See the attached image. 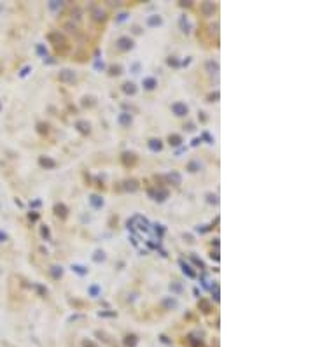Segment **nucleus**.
I'll return each instance as SVG.
<instances>
[{"mask_svg":"<svg viewBox=\"0 0 315 347\" xmlns=\"http://www.w3.org/2000/svg\"><path fill=\"white\" fill-rule=\"evenodd\" d=\"M49 42L54 46V49L60 53V55H63V53H67L68 51V42H67V39H65V35L63 34H60V32H51L47 35Z\"/></svg>","mask_w":315,"mask_h":347,"instance_id":"1","label":"nucleus"},{"mask_svg":"<svg viewBox=\"0 0 315 347\" xmlns=\"http://www.w3.org/2000/svg\"><path fill=\"white\" fill-rule=\"evenodd\" d=\"M149 197H152L156 202H165V200L168 198V189H163V188H159V189H149Z\"/></svg>","mask_w":315,"mask_h":347,"instance_id":"2","label":"nucleus"},{"mask_svg":"<svg viewBox=\"0 0 315 347\" xmlns=\"http://www.w3.org/2000/svg\"><path fill=\"white\" fill-rule=\"evenodd\" d=\"M172 112L175 114V116H179V118H182V116H187L189 109L186 104H182V102H175L173 105H172Z\"/></svg>","mask_w":315,"mask_h":347,"instance_id":"3","label":"nucleus"},{"mask_svg":"<svg viewBox=\"0 0 315 347\" xmlns=\"http://www.w3.org/2000/svg\"><path fill=\"white\" fill-rule=\"evenodd\" d=\"M116 46H117L121 51H130V49H133V41L130 37H119Z\"/></svg>","mask_w":315,"mask_h":347,"instance_id":"4","label":"nucleus"},{"mask_svg":"<svg viewBox=\"0 0 315 347\" xmlns=\"http://www.w3.org/2000/svg\"><path fill=\"white\" fill-rule=\"evenodd\" d=\"M121 160H123V163H124L126 167H133L135 163H137V154L133 153V151H124L123 153V156H121Z\"/></svg>","mask_w":315,"mask_h":347,"instance_id":"5","label":"nucleus"},{"mask_svg":"<svg viewBox=\"0 0 315 347\" xmlns=\"http://www.w3.org/2000/svg\"><path fill=\"white\" fill-rule=\"evenodd\" d=\"M163 179L166 181L168 184H173V186H179L182 182V175L179 174V172H170V174H166Z\"/></svg>","mask_w":315,"mask_h":347,"instance_id":"6","label":"nucleus"},{"mask_svg":"<svg viewBox=\"0 0 315 347\" xmlns=\"http://www.w3.org/2000/svg\"><path fill=\"white\" fill-rule=\"evenodd\" d=\"M58 77H60V81H61V83H74V81H75V72L65 69V70L60 72V76H58Z\"/></svg>","mask_w":315,"mask_h":347,"instance_id":"7","label":"nucleus"},{"mask_svg":"<svg viewBox=\"0 0 315 347\" xmlns=\"http://www.w3.org/2000/svg\"><path fill=\"white\" fill-rule=\"evenodd\" d=\"M121 188H123L124 191L133 193V191H137V189H138V181H137V179H126Z\"/></svg>","mask_w":315,"mask_h":347,"instance_id":"8","label":"nucleus"},{"mask_svg":"<svg viewBox=\"0 0 315 347\" xmlns=\"http://www.w3.org/2000/svg\"><path fill=\"white\" fill-rule=\"evenodd\" d=\"M39 165H40L42 168L51 170V168H54L56 167V161L53 160V158H49V156H40V158H39Z\"/></svg>","mask_w":315,"mask_h":347,"instance_id":"9","label":"nucleus"},{"mask_svg":"<svg viewBox=\"0 0 315 347\" xmlns=\"http://www.w3.org/2000/svg\"><path fill=\"white\" fill-rule=\"evenodd\" d=\"M53 211H54V214L60 218V219H65V218L68 216V209H67V205H65V204H56Z\"/></svg>","mask_w":315,"mask_h":347,"instance_id":"10","label":"nucleus"},{"mask_svg":"<svg viewBox=\"0 0 315 347\" xmlns=\"http://www.w3.org/2000/svg\"><path fill=\"white\" fill-rule=\"evenodd\" d=\"M75 128L79 130V133H82V135H88L91 132V125L88 123V121H84V119H79L75 123Z\"/></svg>","mask_w":315,"mask_h":347,"instance_id":"11","label":"nucleus"},{"mask_svg":"<svg viewBox=\"0 0 315 347\" xmlns=\"http://www.w3.org/2000/svg\"><path fill=\"white\" fill-rule=\"evenodd\" d=\"M214 11H215L214 2H203V4H201V12L205 16H212V14H214Z\"/></svg>","mask_w":315,"mask_h":347,"instance_id":"12","label":"nucleus"},{"mask_svg":"<svg viewBox=\"0 0 315 347\" xmlns=\"http://www.w3.org/2000/svg\"><path fill=\"white\" fill-rule=\"evenodd\" d=\"M121 90H123V93H126V95H135L137 93V86H135V83H124V84L121 86Z\"/></svg>","mask_w":315,"mask_h":347,"instance_id":"13","label":"nucleus"},{"mask_svg":"<svg viewBox=\"0 0 315 347\" xmlns=\"http://www.w3.org/2000/svg\"><path fill=\"white\" fill-rule=\"evenodd\" d=\"M117 121H119V125H123V126H130V125H131V114L121 112L119 114V118H117Z\"/></svg>","mask_w":315,"mask_h":347,"instance_id":"14","label":"nucleus"},{"mask_svg":"<svg viewBox=\"0 0 315 347\" xmlns=\"http://www.w3.org/2000/svg\"><path fill=\"white\" fill-rule=\"evenodd\" d=\"M179 263H180V267H182V272H184V274H186L189 279H194V277H196V272H194V270L191 268V267H189L186 261H182V260H180Z\"/></svg>","mask_w":315,"mask_h":347,"instance_id":"15","label":"nucleus"},{"mask_svg":"<svg viewBox=\"0 0 315 347\" xmlns=\"http://www.w3.org/2000/svg\"><path fill=\"white\" fill-rule=\"evenodd\" d=\"M91 14H93V18H95L96 21H103L105 16H107L105 14V11L103 9H100V7H93L91 9Z\"/></svg>","mask_w":315,"mask_h":347,"instance_id":"16","label":"nucleus"},{"mask_svg":"<svg viewBox=\"0 0 315 347\" xmlns=\"http://www.w3.org/2000/svg\"><path fill=\"white\" fill-rule=\"evenodd\" d=\"M149 149L154 151V153H156V151H161V149H163V142H161L159 139H151V140H149Z\"/></svg>","mask_w":315,"mask_h":347,"instance_id":"17","label":"nucleus"},{"mask_svg":"<svg viewBox=\"0 0 315 347\" xmlns=\"http://www.w3.org/2000/svg\"><path fill=\"white\" fill-rule=\"evenodd\" d=\"M205 69H207V72H210V74H217V72H219V63L214 62V60H208V62L205 63Z\"/></svg>","mask_w":315,"mask_h":347,"instance_id":"18","label":"nucleus"},{"mask_svg":"<svg viewBox=\"0 0 315 347\" xmlns=\"http://www.w3.org/2000/svg\"><path fill=\"white\" fill-rule=\"evenodd\" d=\"M168 142H170V146H173V147H177V146H180L182 144V137L177 133H170L168 135Z\"/></svg>","mask_w":315,"mask_h":347,"instance_id":"19","label":"nucleus"},{"mask_svg":"<svg viewBox=\"0 0 315 347\" xmlns=\"http://www.w3.org/2000/svg\"><path fill=\"white\" fill-rule=\"evenodd\" d=\"M156 86H158V81H156L154 77H145L144 79V88H145V90L151 91V90H154Z\"/></svg>","mask_w":315,"mask_h":347,"instance_id":"20","label":"nucleus"},{"mask_svg":"<svg viewBox=\"0 0 315 347\" xmlns=\"http://www.w3.org/2000/svg\"><path fill=\"white\" fill-rule=\"evenodd\" d=\"M161 305H163L165 309H168V310H172V309L177 307V300H175V298H165V300L161 302Z\"/></svg>","mask_w":315,"mask_h":347,"instance_id":"21","label":"nucleus"},{"mask_svg":"<svg viewBox=\"0 0 315 347\" xmlns=\"http://www.w3.org/2000/svg\"><path fill=\"white\" fill-rule=\"evenodd\" d=\"M161 23H163V19H161V16H158V14L149 16V18H147V25H149V27H158V25H161Z\"/></svg>","mask_w":315,"mask_h":347,"instance_id":"22","label":"nucleus"},{"mask_svg":"<svg viewBox=\"0 0 315 347\" xmlns=\"http://www.w3.org/2000/svg\"><path fill=\"white\" fill-rule=\"evenodd\" d=\"M89 204L95 207V209H100V207L103 205V200L100 198L98 195H91V197H89Z\"/></svg>","mask_w":315,"mask_h":347,"instance_id":"23","label":"nucleus"},{"mask_svg":"<svg viewBox=\"0 0 315 347\" xmlns=\"http://www.w3.org/2000/svg\"><path fill=\"white\" fill-rule=\"evenodd\" d=\"M49 272H51V275H53V279H60V277L63 275V268H61V267H58V265H54V267H51V268H49Z\"/></svg>","mask_w":315,"mask_h":347,"instance_id":"24","label":"nucleus"},{"mask_svg":"<svg viewBox=\"0 0 315 347\" xmlns=\"http://www.w3.org/2000/svg\"><path fill=\"white\" fill-rule=\"evenodd\" d=\"M198 309H200L201 312H205V314H208L210 312V303L205 300V298H201V300L198 302Z\"/></svg>","mask_w":315,"mask_h":347,"instance_id":"25","label":"nucleus"},{"mask_svg":"<svg viewBox=\"0 0 315 347\" xmlns=\"http://www.w3.org/2000/svg\"><path fill=\"white\" fill-rule=\"evenodd\" d=\"M124 345L126 347H135L137 345V337H135V335H128L124 338Z\"/></svg>","mask_w":315,"mask_h":347,"instance_id":"26","label":"nucleus"},{"mask_svg":"<svg viewBox=\"0 0 315 347\" xmlns=\"http://www.w3.org/2000/svg\"><path fill=\"white\" fill-rule=\"evenodd\" d=\"M121 72H123V67H121V65H110V67H109V74H110V76H119Z\"/></svg>","mask_w":315,"mask_h":347,"instance_id":"27","label":"nucleus"},{"mask_svg":"<svg viewBox=\"0 0 315 347\" xmlns=\"http://www.w3.org/2000/svg\"><path fill=\"white\" fill-rule=\"evenodd\" d=\"M200 168H201V165H200L198 161H189L187 163V170H189V172H193V174H194V172H198Z\"/></svg>","mask_w":315,"mask_h":347,"instance_id":"28","label":"nucleus"},{"mask_svg":"<svg viewBox=\"0 0 315 347\" xmlns=\"http://www.w3.org/2000/svg\"><path fill=\"white\" fill-rule=\"evenodd\" d=\"M72 270H74V272H77L79 275H86V274H88V268H84L82 265H74V267H72Z\"/></svg>","mask_w":315,"mask_h":347,"instance_id":"29","label":"nucleus"},{"mask_svg":"<svg viewBox=\"0 0 315 347\" xmlns=\"http://www.w3.org/2000/svg\"><path fill=\"white\" fill-rule=\"evenodd\" d=\"M88 293H89V296H98V295H100V286H96V284L89 286Z\"/></svg>","mask_w":315,"mask_h":347,"instance_id":"30","label":"nucleus"},{"mask_svg":"<svg viewBox=\"0 0 315 347\" xmlns=\"http://www.w3.org/2000/svg\"><path fill=\"white\" fill-rule=\"evenodd\" d=\"M33 289L37 291L40 296H46V295H47V289H46L44 286H40V284H33Z\"/></svg>","mask_w":315,"mask_h":347,"instance_id":"31","label":"nucleus"},{"mask_svg":"<svg viewBox=\"0 0 315 347\" xmlns=\"http://www.w3.org/2000/svg\"><path fill=\"white\" fill-rule=\"evenodd\" d=\"M103 260H105V253H103V251H96V253H95V256H93V261L100 263V261H103Z\"/></svg>","mask_w":315,"mask_h":347,"instance_id":"32","label":"nucleus"},{"mask_svg":"<svg viewBox=\"0 0 315 347\" xmlns=\"http://www.w3.org/2000/svg\"><path fill=\"white\" fill-rule=\"evenodd\" d=\"M37 128H39V133H42V135L49 132V125H47V123H39V125H37Z\"/></svg>","mask_w":315,"mask_h":347,"instance_id":"33","label":"nucleus"},{"mask_svg":"<svg viewBox=\"0 0 315 347\" xmlns=\"http://www.w3.org/2000/svg\"><path fill=\"white\" fill-rule=\"evenodd\" d=\"M166 63L170 65V67H179V65H180V62H179V60H177L175 56H170V58L166 60Z\"/></svg>","mask_w":315,"mask_h":347,"instance_id":"34","label":"nucleus"},{"mask_svg":"<svg viewBox=\"0 0 315 347\" xmlns=\"http://www.w3.org/2000/svg\"><path fill=\"white\" fill-rule=\"evenodd\" d=\"M207 202H208V204H219V200H217V195H214V193H208V195H207Z\"/></svg>","mask_w":315,"mask_h":347,"instance_id":"35","label":"nucleus"},{"mask_svg":"<svg viewBox=\"0 0 315 347\" xmlns=\"http://www.w3.org/2000/svg\"><path fill=\"white\" fill-rule=\"evenodd\" d=\"M212 295H214V300L219 302V284H214V286H212Z\"/></svg>","mask_w":315,"mask_h":347,"instance_id":"36","label":"nucleus"},{"mask_svg":"<svg viewBox=\"0 0 315 347\" xmlns=\"http://www.w3.org/2000/svg\"><path fill=\"white\" fill-rule=\"evenodd\" d=\"M170 289L173 291V293H182V286L180 284H177V282H172L170 284Z\"/></svg>","mask_w":315,"mask_h":347,"instance_id":"37","label":"nucleus"},{"mask_svg":"<svg viewBox=\"0 0 315 347\" xmlns=\"http://www.w3.org/2000/svg\"><path fill=\"white\" fill-rule=\"evenodd\" d=\"M180 27H182V30H184L186 34H189V23H187L186 18H180Z\"/></svg>","mask_w":315,"mask_h":347,"instance_id":"38","label":"nucleus"},{"mask_svg":"<svg viewBox=\"0 0 315 347\" xmlns=\"http://www.w3.org/2000/svg\"><path fill=\"white\" fill-rule=\"evenodd\" d=\"M191 260H193V263H194L196 267H200V268H205V265H203V261H201V260H200V258H196L194 254L191 256Z\"/></svg>","mask_w":315,"mask_h":347,"instance_id":"39","label":"nucleus"},{"mask_svg":"<svg viewBox=\"0 0 315 347\" xmlns=\"http://www.w3.org/2000/svg\"><path fill=\"white\" fill-rule=\"evenodd\" d=\"M82 105L84 107H91L93 105V98H91V97H84L82 98Z\"/></svg>","mask_w":315,"mask_h":347,"instance_id":"40","label":"nucleus"},{"mask_svg":"<svg viewBox=\"0 0 315 347\" xmlns=\"http://www.w3.org/2000/svg\"><path fill=\"white\" fill-rule=\"evenodd\" d=\"M219 100V91H214L208 95V102H217Z\"/></svg>","mask_w":315,"mask_h":347,"instance_id":"41","label":"nucleus"},{"mask_svg":"<svg viewBox=\"0 0 315 347\" xmlns=\"http://www.w3.org/2000/svg\"><path fill=\"white\" fill-rule=\"evenodd\" d=\"M49 7L53 9V11H54V9H60V7H61V2H56V0H51V4H49Z\"/></svg>","mask_w":315,"mask_h":347,"instance_id":"42","label":"nucleus"},{"mask_svg":"<svg viewBox=\"0 0 315 347\" xmlns=\"http://www.w3.org/2000/svg\"><path fill=\"white\" fill-rule=\"evenodd\" d=\"M40 233H42V237H44V239H49V228L47 226H42L40 228Z\"/></svg>","mask_w":315,"mask_h":347,"instance_id":"43","label":"nucleus"},{"mask_svg":"<svg viewBox=\"0 0 315 347\" xmlns=\"http://www.w3.org/2000/svg\"><path fill=\"white\" fill-rule=\"evenodd\" d=\"M37 53H39L40 56H46V55H47V51L44 49V46H42V44H40V46H37Z\"/></svg>","mask_w":315,"mask_h":347,"instance_id":"44","label":"nucleus"},{"mask_svg":"<svg viewBox=\"0 0 315 347\" xmlns=\"http://www.w3.org/2000/svg\"><path fill=\"white\" fill-rule=\"evenodd\" d=\"M100 316H103V317H112V316H116L114 312H100Z\"/></svg>","mask_w":315,"mask_h":347,"instance_id":"45","label":"nucleus"},{"mask_svg":"<svg viewBox=\"0 0 315 347\" xmlns=\"http://www.w3.org/2000/svg\"><path fill=\"white\" fill-rule=\"evenodd\" d=\"M28 72H30V67H25V69L21 70V77H25V76H26Z\"/></svg>","mask_w":315,"mask_h":347,"instance_id":"46","label":"nucleus"},{"mask_svg":"<svg viewBox=\"0 0 315 347\" xmlns=\"http://www.w3.org/2000/svg\"><path fill=\"white\" fill-rule=\"evenodd\" d=\"M184 128H186V130H189V132H193V130H194V125H193V123H187Z\"/></svg>","mask_w":315,"mask_h":347,"instance_id":"47","label":"nucleus"},{"mask_svg":"<svg viewBox=\"0 0 315 347\" xmlns=\"http://www.w3.org/2000/svg\"><path fill=\"white\" fill-rule=\"evenodd\" d=\"M212 260H215V261H219V251H215V253H212Z\"/></svg>","mask_w":315,"mask_h":347,"instance_id":"48","label":"nucleus"},{"mask_svg":"<svg viewBox=\"0 0 315 347\" xmlns=\"http://www.w3.org/2000/svg\"><path fill=\"white\" fill-rule=\"evenodd\" d=\"M203 139H207V140H208V144H212V142H214V140H212V137H210L208 133H203Z\"/></svg>","mask_w":315,"mask_h":347,"instance_id":"49","label":"nucleus"},{"mask_svg":"<svg viewBox=\"0 0 315 347\" xmlns=\"http://www.w3.org/2000/svg\"><path fill=\"white\" fill-rule=\"evenodd\" d=\"M126 19V14L123 12V14H119V18H117V23H121V21H124Z\"/></svg>","mask_w":315,"mask_h":347,"instance_id":"50","label":"nucleus"},{"mask_svg":"<svg viewBox=\"0 0 315 347\" xmlns=\"http://www.w3.org/2000/svg\"><path fill=\"white\" fill-rule=\"evenodd\" d=\"M4 240H7V235L4 232H0V242H4Z\"/></svg>","mask_w":315,"mask_h":347,"instance_id":"51","label":"nucleus"},{"mask_svg":"<svg viewBox=\"0 0 315 347\" xmlns=\"http://www.w3.org/2000/svg\"><path fill=\"white\" fill-rule=\"evenodd\" d=\"M182 7H191V2H180Z\"/></svg>","mask_w":315,"mask_h":347,"instance_id":"52","label":"nucleus"},{"mask_svg":"<svg viewBox=\"0 0 315 347\" xmlns=\"http://www.w3.org/2000/svg\"><path fill=\"white\" fill-rule=\"evenodd\" d=\"M200 142H201V139H194V140L191 142V144H193V146H198V144H200Z\"/></svg>","mask_w":315,"mask_h":347,"instance_id":"53","label":"nucleus"},{"mask_svg":"<svg viewBox=\"0 0 315 347\" xmlns=\"http://www.w3.org/2000/svg\"><path fill=\"white\" fill-rule=\"evenodd\" d=\"M37 218H39L37 214H30V219H32V221H35V219H37Z\"/></svg>","mask_w":315,"mask_h":347,"instance_id":"54","label":"nucleus"},{"mask_svg":"<svg viewBox=\"0 0 315 347\" xmlns=\"http://www.w3.org/2000/svg\"><path fill=\"white\" fill-rule=\"evenodd\" d=\"M0 109H2V104H0Z\"/></svg>","mask_w":315,"mask_h":347,"instance_id":"55","label":"nucleus"}]
</instances>
